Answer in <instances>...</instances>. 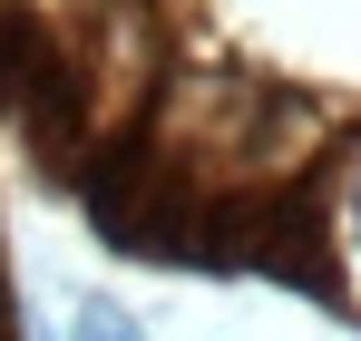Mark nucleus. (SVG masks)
<instances>
[{
	"label": "nucleus",
	"instance_id": "2",
	"mask_svg": "<svg viewBox=\"0 0 361 341\" xmlns=\"http://www.w3.org/2000/svg\"><path fill=\"white\" fill-rule=\"evenodd\" d=\"M352 225H361V185H352Z\"/></svg>",
	"mask_w": 361,
	"mask_h": 341
},
{
	"label": "nucleus",
	"instance_id": "1",
	"mask_svg": "<svg viewBox=\"0 0 361 341\" xmlns=\"http://www.w3.org/2000/svg\"><path fill=\"white\" fill-rule=\"evenodd\" d=\"M68 341H147V332H137L127 312H108V302H88V312H78V332H68Z\"/></svg>",
	"mask_w": 361,
	"mask_h": 341
}]
</instances>
